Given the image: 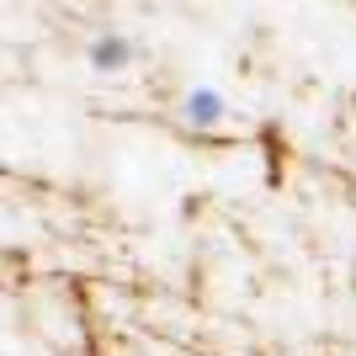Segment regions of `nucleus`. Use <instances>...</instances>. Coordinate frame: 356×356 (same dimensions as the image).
Here are the masks:
<instances>
[{
    "label": "nucleus",
    "mask_w": 356,
    "mask_h": 356,
    "mask_svg": "<svg viewBox=\"0 0 356 356\" xmlns=\"http://www.w3.org/2000/svg\"><path fill=\"white\" fill-rule=\"evenodd\" d=\"M181 118L192 122V128H218V122L229 118V102H223L218 86H192L181 96Z\"/></svg>",
    "instance_id": "obj_1"
},
{
    "label": "nucleus",
    "mask_w": 356,
    "mask_h": 356,
    "mask_svg": "<svg viewBox=\"0 0 356 356\" xmlns=\"http://www.w3.org/2000/svg\"><path fill=\"white\" fill-rule=\"evenodd\" d=\"M134 38H122V32H96V38H90V48H86V59L96 64V70H122V64H134Z\"/></svg>",
    "instance_id": "obj_2"
}]
</instances>
